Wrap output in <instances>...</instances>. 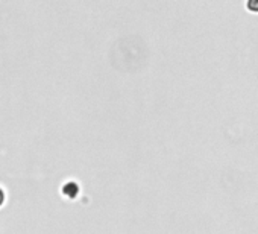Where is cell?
Instances as JSON below:
<instances>
[{
	"label": "cell",
	"mask_w": 258,
	"mask_h": 234,
	"mask_svg": "<svg viewBox=\"0 0 258 234\" xmlns=\"http://www.w3.org/2000/svg\"><path fill=\"white\" fill-rule=\"evenodd\" d=\"M4 199H5V193H4V190L0 189V205L4 204Z\"/></svg>",
	"instance_id": "cell-1"
}]
</instances>
